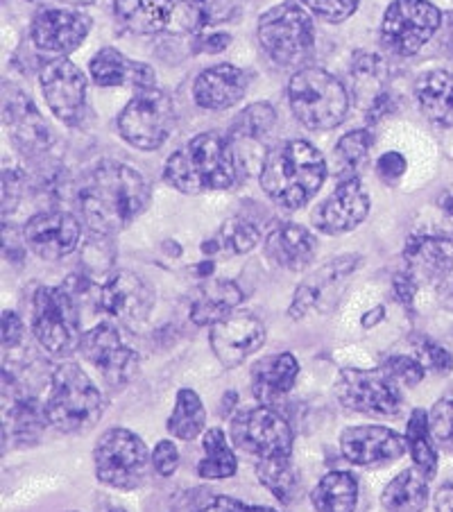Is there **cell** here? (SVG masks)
I'll return each mask as SVG.
<instances>
[{"label": "cell", "instance_id": "11a10c76", "mask_svg": "<svg viewBox=\"0 0 453 512\" xmlns=\"http://www.w3.org/2000/svg\"><path fill=\"white\" fill-rule=\"evenodd\" d=\"M435 512H453V481H447L435 492Z\"/></svg>", "mask_w": 453, "mask_h": 512}, {"label": "cell", "instance_id": "d6a6232c", "mask_svg": "<svg viewBox=\"0 0 453 512\" xmlns=\"http://www.w3.org/2000/svg\"><path fill=\"white\" fill-rule=\"evenodd\" d=\"M429 503V479L420 469H404L392 479L381 494L386 512H424Z\"/></svg>", "mask_w": 453, "mask_h": 512}, {"label": "cell", "instance_id": "cb8c5ba5", "mask_svg": "<svg viewBox=\"0 0 453 512\" xmlns=\"http://www.w3.org/2000/svg\"><path fill=\"white\" fill-rule=\"evenodd\" d=\"M406 272L422 286H442L453 270V243L444 236L413 234L404 247Z\"/></svg>", "mask_w": 453, "mask_h": 512}, {"label": "cell", "instance_id": "836d02e7", "mask_svg": "<svg viewBox=\"0 0 453 512\" xmlns=\"http://www.w3.org/2000/svg\"><path fill=\"white\" fill-rule=\"evenodd\" d=\"M313 508L318 512H356L358 481L349 472H329L311 492Z\"/></svg>", "mask_w": 453, "mask_h": 512}, {"label": "cell", "instance_id": "db71d44e", "mask_svg": "<svg viewBox=\"0 0 453 512\" xmlns=\"http://www.w3.org/2000/svg\"><path fill=\"white\" fill-rule=\"evenodd\" d=\"M417 290H420V284L408 275V272H399L395 277V295L397 300L404 304V306H413L415 304V295Z\"/></svg>", "mask_w": 453, "mask_h": 512}, {"label": "cell", "instance_id": "94428289", "mask_svg": "<svg viewBox=\"0 0 453 512\" xmlns=\"http://www.w3.org/2000/svg\"><path fill=\"white\" fill-rule=\"evenodd\" d=\"M102 512H125V510L118 508V506H109V508H105Z\"/></svg>", "mask_w": 453, "mask_h": 512}, {"label": "cell", "instance_id": "b9f144b4", "mask_svg": "<svg viewBox=\"0 0 453 512\" xmlns=\"http://www.w3.org/2000/svg\"><path fill=\"white\" fill-rule=\"evenodd\" d=\"M372 145L374 134L370 130H354L338 141L336 148H333V157H336V170L340 175V182L356 177L358 170H361L367 161Z\"/></svg>", "mask_w": 453, "mask_h": 512}, {"label": "cell", "instance_id": "bcb514c9", "mask_svg": "<svg viewBox=\"0 0 453 512\" xmlns=\"http://www.w3.org/2000/svg\"><path fill=\"white\" fill-rule=\"evenodd\" d=\"M318 19L327 23H343L352 16L361 0H302Z\"/></svg>", "mask_w": 453, "mask_h": 512}, {"label": "cell", "instance_id": "816d5d0a", "mask_svg": "<svg viewBox=\"0 0 453 512\" xmlns=\"http://www.w3.org/2000/svg\"><path fill=\"white\" fill-rule=\"evenodd\" d=\"M229 44H232V37H229L227 32H202L198 34V39H195V50H200V53H222V50H227Z\"/></svg>", "mask_w": 453, "mask_h": 512}, {"label": "cell", "instance_id": "f1b7e54d", "mask_svg": "<svg viewBox=\"0 0 453 512\" xmlns=\"http://www.w3.org/2000/svg\"><path fill=\"white\" fill-rule=\"evenodd\" d=\"M299 377V363L293 354H272L252 368V392L263 406H272L293 390Z\"/></svg>", "mask_w": 453, "mask_h": 512}, {"label": "cell", "instance_id": "60d3db41", "mask_svg": "<svg viewBox=\"0 0 453 512\" xmlns=\"http://www.w3.org/2000/svg\"><path fill=\"white\" fill-rule=\"evenodd\" d=\"M46 424V411L30 397H14L12 406H5V433L10 431L16 440L37 438Z\"/></svg>", "mask_w": 453, "mask_h": 512}, {"label": "cell", "instance_id": "7402d4cb", "mask_svg": "<svg viewBox=\"0 0 453 512\" xmlns=\"http://www.w3.org/2000/svg\"><path fill=\"white\" fill-rule=\"evenodd\" d=\"M392 75L386 59L376 53H358L352 64V87L358 107L379 121L395 107V96L390 89Z\"/></svg>", "mask_w": 453, "mask_h": 512}, {"label": "cell", "instance_id": "e575fe53", "mask_svg": "<svg viewBox=\"0 0 453 512\" xmlns=\"http://www.w3.org/2000/svg\"><path fill=\"white\" fill-rule=\"evenodd\" d=\"M234 10V0H177L173 23L186 32L202 34L209 25L227 21Z\"/></svg>", "mask_w": 453, "mask_h": 512}, {"label": "cell", "instance_id": "d4e9b609", "mask_svg": "<svg viewBox=\"0 0 453 512\" xmlns=\"http://www.w3.org/2000/svg\"><path fill=\"white\" fill-rule=\"evenodd\" d=\"M250 75L234 64H218L198 75L193 84L195 105L209 112H225L245 98Z\"/></svg>", "mask_w": 453, "mask_h": 512}, {"label": "cell", "instance_id": "681fc988", "mask_svg": "<svg viewBox=\"0 0 453 512\" xmlns=\"http://www.w3.org/2000/svg\"><path fill=\"white\" fill-rule=\"evenodd\" d=\"M198 512H277L268 506H250L234 497H213L207 506H202Z\"/></svg>", "mask_w": 453, "mask_h": 512}, {"label": "cell", "instance_id": "f6af8a7d", "mask_svg": "<svg viewBox=\"0 0 453 512\" xmlns=\"http://www.w3.org/2000/svg\"><path fill=\"white\" fill-rule=\"evenodd\" d=\"M429 424L435 442L453 445V388L435 401L429 413Z\"/></svg>", "mask_w": 453, "mask_h": 512}, {"label": "cell", "instance_id": "484cf974", "mask_svg": "<svg viewBox=\"0 0 453 512\" xmlns=\"http://www.w3.org/2000/svg\"><path fill=\"white\" fill-rule=\"evenodd\" d=\"M263 250L277 268L299 272L313 263L318 254V238L295 223H281L266 236Z\"/></svg>", "mask_w": 453, "mask_h": 512}, {"label": "cell", "instance_id": "9f6ffc18", "mask_svg": "<svg viewBox=\"0 0 453 512\" xmlns=\"http://www.w3.org/2000/svg\"><path fill=\"white\" fill-rule=\"evenodd\" d=\"M383 318V306H379V309H374V313H367L363 318V324L365 327H372V324H376Z\"/></svg>", "mask_w": 453, "mask_h": 512}, {"label": "cell", "instance_id": "7c38bea8", "mask_svg": "<svg viewBox=\"0 0 453 512\" xmlns=\"http://www.w3.org/2000/svg\"><path fill=\"white\" fill-rule=\"evenodd\" d=\"M232 442L236 449L256 458L290 456L293 451V431L288 422L270 406L243 408L232 420Z\"/></svg>", "mask_w": 453, "mask_h": 512}, {"label": "cell", "instance_id": "603a6c76", "mask_svg": "<svg viewBox=\"0 0 453 512\" xmlns=\"http://www.w3.org/2000/svg\"><path fill=\"white\" fill-rule=\"evenodd\" d=\"M5 127L10 132L12 141L23 157H41L46 155L53 145V134L46 125L44 116L37 112L32 100L21 91H5Z\"/></svg>", "mask_w": 453, "mask_h": 512}, {"label": "cell", "instance_id": "7a4b0ae2", "mask_svg": "<svg viewBox=\"0 0 453 512\" xmlns=\"http://www.w3.org/2000/svg\"><path fill=\"white\" fill-rule=\"evenodd\" d=\"M243 175L234 143L225 136L204 132L182 145L168 157L166 182L186 195L207 191H227L236 186Z\"/></svg>", "mask_w": 453, "mask_h": 512}, {"label": "cell", "instance_id": "52a82bcc", "mask_svg": "<svg viewBox=\"0 0 453 512\" xmlns=\"http://www.w3.org/2000/svg\"><path fill=\"white\" fill-rule=\"evenodd\" d=\"M96 476L114 490H136L148 481L152 458L148 447L130 429H109L100 435L96 451Z\"/></svg>", "mask_w": 453, "mask_h": 512}, {"label": "cell", "instance_id": "f907efd6", "mask_svg": "<svg viewBox=\"0 0 453 512\" xmlns=\"http://www.w3.org/2000/svg\"><path fill=\"white\" fill-rule=\"evenodd\" d=\"M21 191H23V177L19 173H14V170H5L3 173V213L14 211L16 202L21 198Z\"/></svg>", "mask_w": 453, "mask_h": 512}, {"label": "cell", "instance_id": "8d00e7d4", "mask_svg": "<svg viewBox=\"0 0 453 512\" xmlns=\"http://www.w3.org/2000/svg\"><path fill=\"white\" fill-rule=\"evenodd\" d=\"M204 458L198 465V476L204 481L232 479L238 469V460L232 447L227 445V435L222 429H209L202 438Z\"/></svg>", "mask_w": 453, "mask_h": 512}, {"label": "cell", "instance_id": "91938a15", "mask_svg": "<svg viewBox=\"0 0 453 512\" xmlns=\"http://www.w3.org/2000/svg\"><path fill=\"white\" fill-rule=\"evenodd\" d=\"M447 304H449V311L453 313V286L449 288V295H447Z\"/></svg>", "mask_w": 453, "mask_h": 512}, {"label": "cell", "instance_id": "277c9868", "mask_svg": "<svg viewBox=\"0 0 453 512\" xmlns=\"http://www.w3.org/2000/svg\"><path fill=\"white\" fill-rule=\"evenodd\" d=\"M44 411L59 433H84L105 415V397L78 363H59L50 374Z\"/></svg>", "mask_w": 453, "mask_h": 512}, {"label": "cell", "instance_id": "9a60e30c", "mask_svg": "<svg viewBox=\"0 0 453 512\" xmlns=\"http://www.w3.org/2000/svg\"><path fill=\"white\" fill-rule=\"evenodd\" d=\"M50 112L66 125H80L87 107V78L78 66L59 57L39 75Z\"/></svg>", "mask_w": 453, "mask_h": 512}, {"label": "cell", "instance_id": "f546056e", "mask_svg": "<svg viewBox=\"0 0 453 512\" xmlns=\"http://www.w3.org/2000/svg\"><path fill=\"white\" fill-rule=\"evenodd\" d=\"M415 100L424 118L438 127H453V73L435 68L417 78Z\"/></svg>", "mask_w": 453, "mask_h": 512}, {"label": "cell", "instance_id": "ac0fdd59", "mask_svg": "<svg viewBox=\"0 0 453 512\" xmlns=\"http://www.w3.org/2000/svg\"><path fill=\"white\" fill-rule=\"evenodd\" d=\"M82 229L78 218L66 211H41L23 227V241L44 261H59L78 250Z\"/></svg>", "mask_w": 453, "mask_h": 512}, {"label": "cell", "instance_id": "d6986e66", "mask_svg": "<svg viewBox=\"0 0 453 512\" xmlns=\"http://www.w3.org/2000/svg\"><path fill=\"white\" fill-rule=\"evenodd\" d=\"M340 451L352 465L376 467L395 463L408 451L406 435L386 426H352L340 435Z\"/></svg>", "mask_w": 453, "mask_h": 512}, {"label": "cell", "instance_id": "6f0895ef", "mask_svg": "<svg viewBox=\"0 0 453 512\" xmlns=\"http://www.w3.org/2000/svg\"><path fill=\"white\" fill-rule=\"evenodd\" d=\"M440 207H442L444 213H447V216L453 218V191L444 195V198L440 200Z\"/></svg>", "mask_w": 453, "mask_h": 512}, {"label": "cell", "instance_id": "74e56055", "mask_svg": "<svg viewBox=\"0 0 453 512\" xmlns=\"http://www.w3.org/2000/svg\"><path fill=\"white\" fill-rule=\"evenodd\" d=\"M207 426V411H204L202 399L191 388H182L175 397V408L168 417L166 429L177 440H193Z\"/></svg>", "mask_w": 453, "mask_h": 512}, {"label": "cell", "instance_id": "8992f818", "mask_svg": "<svg viewBox=\"0 0 453 512\" xmlns=\"http://www.w3.org/2000/svg\"><path fill=\"white\" fill-rule=\"evenodd\" d=\"M32 331L39 345L53 356H68L80 349L84 334L71 290L64 286H44L37 290Z\"/></svg>", "mask_w": 453, "mask_h": 512}, {"label": "cell", "instance_id": "d590c367", "mask_svg": "<svg viewBox=\"0 0 453 512\" xmlns=\"http://www.w3.org/2000/svg\"><path fill=\"white\" fill-rule=\"evenodd\" d=\"M261 241V232L252 220L232 218L218 229V234L202 245V252L207 256L227 254L238 256L254 250L256 243Z\"/></svg>", "mask_w": 453, "mask_h": 512}, {"label": "cell", "instance_id": "4316f807", "mask_svg": "<svg viewBox=\"0 0 453 512\" xmlns=\"http://www.w3.org/2000/svg\"><path fill=\"white\" fill-rule=\"evenodd\" d=\"M89 71L98 87H134L148 89L157 87L155 71L148 64L134 62L116 48H102L91 57Z\"/></svg>", "mask_w": 453, "mask_h": 512}, {"label": "cell", "instance_id": "4dcf8cb0", "mask_svg": "<svg viewBox=\"0 0 453 512\" xmlns=\"http://www.w3.org/2000/svg\"><path fill=\"white\" fill-rule=\"evenodd\" d=\"M243 302V290L236 281L229 279H211L204 284L191 304V320L198 327H213L227 315L236 311V306Z\"/></svg>", "mask_w": 453, "mask_h": 512}, {"label": "cell", "instance_id": "44dd1931", "mask_svg": "<svg viewBox=\"0 0 453 512\" xmlns=\"http://www.w3.org/2000/svg\"><path fill=\"white\" fill-rule=\"evenodd\" d=\"M370 213V195H367L361 179H343L338 189L313 211V225L322 234L336 236L347 234L363 223Z\"/></svg>", "mask_w": 453, "mask_h": 512}, {"label": "cell", "instance_id": "c3c4849f", "mask_svg": "<svg viewBox=\"0 0 453 512\" xmlns=\"http://www.w3.org/2000/svg\"><path fill=\"white\" fill-rule=\"evenodd\" d=\"M406 166V157L401 152H386V155L376 161V175L386 184H397L404 177Z\"/></svg>", "mask_w": 453, "mask_h": 512}, {"label": "cell", "instance_id": "ab89813d", "mask_svg": "<svg viewBox=\"0 0 453 512\" xmlns=\"http://www.w3.org/2000/svg\"><path fill=\"white\" fill-rule=\"evenodd\" d=\"M406 440H408L410 458L415 460V467L431 481L435 472H438V451H435V445H433L435 438L431 433L429 415H426V411H422V408H415V411L410 413Z\"/></svg>", "mask_w": 453, "mask_h": 512}, {"label": "cell", "instance_id": "83f0119b", "mask_svg": "<svg viewBox=\"0 0 453 512\" xmlns=\"http://www.w3.org/2000/svg\"><path fill=\"white\" fill-rule=\"evenodd\" d=\"M111 7L116 23L125 32L150 37L173 25L177 0H114Z\"/></svg>", "mask_w": 453, "mask_h": 512}, {"label": "cell", "instance_id": "2e32d148", "mask_svg": "<svg viewBox=\"0 0 453 512\" xmlns=\"http://www.w3.org/2000/svg\"><path fill=\"white\" fill-rule=\"evenodd\" d=\"M209 340L218 361L227 370H234L266 343V324L254 313L234 311L225 320L213 324Z\"/></svg>", "mask_w": 453, "mask_h": 512}, {"label": "cell", "instance_id": "4fadbf2b", "mask_svg": "<svg viewBox=\"0 0 453 512\" xmlns=\"http://www.w3.org/2000/svg\"><path fill=\"white\" fill-rule=\"evenodd\" d=\"M363 256L358 254H343L338 259H331L318 268L313 275L306 277L297 286L293 302H290V318L302 320L311 313H329L336 309L340 295L345 293L349 277L354 275L361 266Z\"/></svg>", "mask_w": 453, "mask_h": 512}, {"label": "cell", "instance_id": "e0dca14e", "mask_svg": "<svg viewBox=\"0 0 453 512\" xmlns=\"http://www.w3.org/2000/svg\"><path fill=\"white\" fill-rule=\"evenodd\" d=\"M98 306L123 324H141L155 306V290L143 277L118 270L98 288Z\"/></svg>", "mask_w": 453, "mask_h": 512}, {"label": "cell", "instance_id": "5b68a950", "mask_svg": "<svg viewBox=\"0 0 453 512\" xmlns=\"http://www.w3.org/2000/svg\"><path fill=\"white\" fill-rule=\"evenodd\" d=\"M290 109L306 130H333L345 121L349 93L324 68H302L288 84Z\"/></svg>", "mask_w": 453, "mask_h": 512}, {"label": "cell", "instance_id": "1f68e13d", "mask_svg": "<svg viewBox=\"0 0 453 512\" xmlns=\"http://www.w3.org/2000/svg\"><path fill=\"white\" fill-rule=\"evenodd\" d=\"M277 123V112L272 109L270 102H254L247 109H243L241 114L234 118L232 125V141L234 148H243L245 145V155L241 157V166L245 170V157L250 155L254 148H259L261 143H266L270 139L272 130H275Z\"/></svg>", "mask_w": 453, "mask_h": 512}, {"label": "cell", "instance_id": "680465c9", "mask_svg": "<svg viewBox=\"0 0 453 512\" xmlns=\"http://www.w3.org/2000/svg\"><path fill=\"white\" fill-rule=\"evenodd\" d=\"M64 3H71V5L84 7V5H93V3H96V0H64Z\"/></svg>", "mask_w": 453, "mask_h": 512}, {"label": "cell", "instance_id": "9c48e42d", "mask_svg": "<svg viewBox=\"0 0 453 512\" xmlns=\"http://www.w3.org/2000/svg\"><path fill=\"white\" fill-rule=\"evenodd\" d=\"M177 125V109L164 89H139L118 116V132L139 150H157L164 145Z\"/></svg>", "mask_w": 453, "mask_h": 512}, {"label": "cell", "instance_id": "ffe728a7", "mask_svg": "<svg viewBox=\"0 0 453 512\" xmlns=\"http://www.w3.org/2000/svg\"><path fill=\"white\" fill-rule=\"evenodd\" d=\"M91 32L87 14L73 10H44L34 16L30 25L32 44L48 55H71L78 50Z\"/></svg>", "mask_w": 453, "mask_h": 512}, {"label": "cell", "instance_id": "ba28073f", "mask_svg": "<svg viewBox=\"0 0 453 512\" xmlns=\"http://www.w3.org/2000/svg\"><path fill=\"white\" fill-rule=\"evenodd\" d=\"M259 44L279 66H299L315 48V28L302 7L284 3L268 10L259 19Z\"/></svg>", "mask_w": 453, "mask_h": 512}, {"label": "cell", "instance_id": "7bdbcfd3", "mask_svg": "<svg viewBox=\"0 0 453 512\" xmlns=\"http://www.w3.org/2000/svg\"><path fill=\"white\" fill-rule=\"evenodd\" d=\"M381 370L388 374V377L397 383V386H406V388H415L420 386L426 377V370L422 361L413 354H395L388 356L383 361Z\"/></svg>", "mask_w": 453, "mask_h": 512}, {"label": "cell", "instance_id": "7dc6e473", "mask_svg": "<svg viewBox=\"0 0 453 512\" xmlns=\"http://www.w3.org/2000/svg\"><path fill=\"white\" fill-rule=\"evenodd\" d=\"M152 467H155V472L159 476H173L179 467V451L175 447V442L170 440H161L159 445L152 451Z\"/></svg>", "mask_w": 453, "mask_h": 512}, {"label": "cell", "instance_id": "f5cc1de1", "mask_svg": "<svg viewBox=\"0 0 453 512\" xmlns=\"http://www.w3.org/2000/svg\"><path fill=\"white\" fill-rule=\"evenodd\" d=\"M23 340V322L14 311L3 313V347L12 349Z\"/></svg>", "mask_w": 453, "mask_h": 512}, {"label": "cell", "instance_id": "ee69618b", "mask_svg": "<svg viewBox=\"0 0 453 512\" xmlns=\"http://www.w3.org/2000/svg\"><path fill=\"white\" fill-rule=\"evenodd\" d=\"M410 345H413V356L420 358L426 370H433L438 374H447L453 370V356L442 345L435 343V340L417 336L410 340Z\"/></svg>", "mask_w": 453, "mask_h": 512}, {"label": "cell", "instance_id": "3957f363", "mask_svg": "<svg viewBox=\"0 0 453 512\" xmlns=\"http://www.w3.org/2000/svg\"><path fill=\"white\" fill-rule=\"evenodd\" d=\"M261 189L281 209L295 211L309 204L327 179L322 152L304 139H290L272 148L261 166Z\"/></svg>", "mask_w": 453, "mask_h": 512}, {"label": "cell", "instance_id": "8fae6325", "mask_svg": "<svg viewBox=\"0 0 453 512\" xmlns=\"http://www.w3.org/2000/svg\"><path fill=\"white\" fill-rule=\"evenodd\" d=\"M336 399L347 411L376 417H397L404 408L399 386L381 368H347L340 372L336 381Z\"/></svg>", "mask_w": 453, "mask_h": 512}, {"label": "cell", "instance_id": "f35d334b", "mask_svg": "<svg viewBox=\"0 0 453 512\" xmlns=\"http://www.w3.org/2000/svg\"><path fill=\"white\" fill-rule=\"evenodd\" d=\"M259 483L281 503H293L299 492V474L290 456H270L256 463Z\"/></svg>", "mask_w": 453, "mask_h": 512}, {"label": "cell", "instance_id": "6da1fadb", "mask_svg": "<svg viewBox=\"0 0 453 512\" xmlns=\"http://www.w3.org/2000/svg\"><path fill=\"white\" fill-rule=\"evenodd\" d=\"M150 202V186L139 170L102 161L82 182L78 207L84 225L98 236H114L141 216Z\"/></svg>", "mask_w": 453, "mask_h": 512}, {"label": "cell", "instance_id": "5bb4252c", "mask_svg": "<svg viewBox=\"0 0 453 512\" xmlns=\"http://www.w3.org/2000/svg\"><path fill=\"white\" fill-rule=\"evenodd\" d=\"M80 352L109 386L123 388L139 370V354L125 343L114 324L102 322L82 336Z\"/></svg>", "mask_w": 453, "mask_h": 512}, {"label": "cell", "instance_id": "30bf717a", "mask_svg": "<svg viewBox=\"0 0 453 512\" xmlns=\"http://www.w3.org/2000/svg\"><path fill=\"white\" fill-rule=\"evenodd\" d=\"M442 12L429 0H392L381 23V41L392 55L413 57L440 30Z\"/></svg>", "mask_w": 453, "mask_h": 512}]
</instances>
